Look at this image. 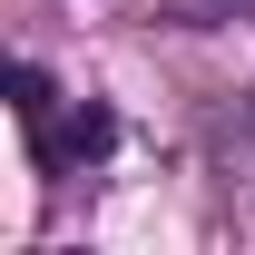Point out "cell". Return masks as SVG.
Returning a JSON list of instances; mask_svg holds the SVG:
<instances>
[{
  "label": "cell",
  "mask_w": 255,
  "mask_h": 255,
  "mask_svg": "<svg viewBox=\"0 0 255 255\" xmlns=\"http://www.w3.org/2000/svg\"><path fill=\"white\" fill-rule=\"evenodd\" d=\"M49 108H59V89H49V69H30V59H20V69H10V118H20V128H39Z\"/></svg>",
  "instance_id": "cell-2"
},
{
  "label": "cell",
  "mask_w": 255,
  "mask_h": 255,
  "mask_svg": "<svg viewBox=\"0 0 255 255\" xmlns=\"http://www.w3.org/2000/svg\"><path fill=\"white\" fill-rule=\"evenodd\" d=\"M118 147V118L98 108V98H79V108H49V118L30 128V157H39V177H79V167H98Z\"/></svg>",
  "instance_id": "cell-1"
}]
</instances>
